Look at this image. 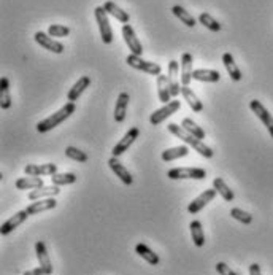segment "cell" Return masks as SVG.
<instances>
[{"label": "cell", "instance_id": "f1b7e54d", "mask_svg": "<svg viewBox=\"0 0 273 275\" xmlns=\"http://www.w3.org/2000/svg\"><path fill=\"white\" fill-rule=\"evenodd\" d=\"M135 253L140 256V258H143L144 261H146L148 264H151V266H157L159 264V256L148 247V245H144V244H137V247H135Z\"/></svg>", "mask_w": 273, "mask_h": 275}, {"label": "cell", "instance_id": "836d02e7", "mask_svg": "<svg viewBox=\"0 0 273 275\" xmlns=\"http://www.w3.org/2000/svg\"><path fill=\"white\" fill-rule=\"evenodd\" d=\"M78 176L72 172H67V173H54L51 175V182L53 185L56 186H67V185H73L76 183Z\"/></svg>", "mask_w": 273, "mask_h": 275}, {"label": "cell", "instance_id": "5b68a950", "mask_svg": "<svg viewBox=\"0 0 273 275\" xmlns=\"http://www.w3.org/2000/svg\"><path fill=\"white\" fill-rule=\"evenodd\" d=\"M125 62L129 64V66L135 70H141V72H146L150 75H154V76H159L162 73V67L159 66L156 62H151V61H144L141 59V56H135V54H129L125 57Z\"/></svg>", "mask_w": 273, "mask_h": 275}, {"label": "cell", "instance_id": "6da1fadb", "mask_svg": "<svg viewBox=\"0 0 273 275\" xmlns=\"http://www.w3.org/2000/svg\"><path fill=\"white\" fill-rule=\"evenodd\" d=\"M167 127H169V131H170L173 135H176L178 139H181L186 145L192 147L199 154H202L203 158H208V159L213 158V150H212L210 147H206V145H205L200 139H197V137H194L192 134H189L183 126H178V124H175V123H170Z\"/></svg>", "mask_w": 273, "mask_h": 275}, {"label": "cell", "instance_id": "d4e9b609", "mask_svg": "<svg viewBox=\"0 0 273 275\" xmlns=\"http://www.w3.org/2000/svg\"><path fill=\"white\" fill-rule=\"evenodd\" d=\"M192 80L197 82H205V83H216L221 80V75L218 70H210V69H197L192 73Z\"/></svg>", "mask_w": 273, "mask_h": 275}, {"label": "cell", "instance_id": "8d00e7d4", "mask_svg": "<svg viewBox=\"0 0 273 275\" xmlns=\"http://www.w3.org/2000/svg\"><path fill=\"white\" fill-rule=\"evenodd\" d=\"M66 156L69 159H72V161H76V163H88V159H89V156L85 151L78 150L75 147H67L66 148Z\"/></svg>", "mask_w": 273, "mask_h": 275}, {"label": "cell", "instance_id": "3957f363", "mask_svg": "<svg viewBox=\"0 0 273 275\" xmlns=\"http://www.w3.org/2000/svg\"><path fill=\"white\" fill-rule=\"evenodd\" d=\"M167 176L170 180H203L206 172L200 167H175L167 172Z\"/></svg>", "mask_w": 273, "mask_h": 275}, {"label": "cell", "instance_id": "5bb4252c", "mask_svg": "<svg viewBox=\"0 0 273 275\" xmlns=\"http://www.w3.org/2000/svg\"><path fill=\"white\" fill-rule=\"evenodd\" d=\"M35 253H37V260H38L40 267L43 269V272L46 275H51L53 273V264H51L50 253H48V250H46L45 242H41V240L37 242V244H35Z\"/></svg>", "mask_w": 273, "mask_h": 275}, {"label": "cell", "instance_id": "d6a6232c", "mask_svg": "<svg viewBox=\"0 0 273 275\" xmlns=\"http://www.w3.org/2000/svg\"><path fill=\"white\" fill-rule=\"evenodd\" d=\"M172 13H173L183 24H186L187 27H194V26L197 24V21H196L194 16H192L187 10H184L181 5H175V7L172 8Z\"/></svg>", "mask_w": 273, "mask_h": 275}, {"label": "cell", "instance_id": "1f68e13d", "mask_svg": "<svg viewBox=\"0 0 273 275\" xmlns=\"http://www.w3.org/2000/svg\"><path fill=\"white\" fill-rule=\"evenodd\" d=\"M0 107L8 110L11 107V94H10V82L8 78L0 80Z\"/></svg>", "mask_w": 273, "mask_h": 275}, {"label": "cell", "instance_id": "30bf717a", "mask_svg": "<svg viewBox=\"0 0 273 275\" xmlns=\"http://www.w3.org/2000/svg\"><path fill=\"white\" fill-rule=\"evenodd\" d=\"M216 189L213 188V189H205L200 196H197L194 201H192L189 205H187V212L191 213V215H196V213H199L202 208H205L208 204H210L215 198H216Z\"/></svg>", "mask_w": 273, "mask_h": 275}, {"label": "cell", "instance_id": "ffe728a7", "mask_svg": "<svg viewBox=\"0 0 273 275\" xmlns=\"http://www.w3.org/2000/svg\"><path fill=\"white\" fill-rule=\"evenodd\" d=\"M129 101H131V97L127 92H121L118 95V101L115 105V121L116 123H122L125 120L127 108H129Z\"/></svg>", "mask_w": 273, "mask_h": 275}, {"label": "cell", "instance_id": "9a60e30c", "mask_svg": "<svg viewBox=\"0 0 273 275\" xmlns=\"http://www.w3.org/2000/svg\"><path fill=\"white\" fill-rule=\"evenodd\" d=\"M24 173L29 176H45V175H54L57 173L56 164H27L24 167Z\"/></svg>", "mask_w": 273, "mask_h": 275}, {"label": "cell", "instance_id": "7c38bea8", "mask_svg": "<svg viewBox=\"0 0 273 275\" xmlns=\"http://www.w3.org/2000/svg\"><path fill=\"white\" fill-rule=\"evenodd\" d=\"M34 38H35V42H37L41 48H45V50H48V51H51V53H54V54L64 53V45H62L60 42L54 40L51 35L45 34V32H35Z\"/></svg>", "mask_w": 273, "mask_h": 275}, {"label": "cell", "instance_id": "44dd1931", "mask_svg": "<svg viewBox=\"0 0 273 275\" xmlns=\"http://www.w3.org/2000/svg\"><path fill=\"white\" fill-rule=\"evenodd\" d=\"M60 192L59 186L51 185V186H41L37 189H32L29 192V199L30 201H40V199H46V198H54Z\"/></svg>", "mask_w": 273, "mask_h": 275}, {"label": "cell", "instance_id": "ba28073f", "mask_svg": "<svg viewBox=\"0 0 273 275\" xmlns=\"http://www.w3.org/2000/svg\"><path fill=\"white\" fill-rule=\"evenodd\" d=\"M249 108H251V111L254 113V115L262 121V124L267 127L268 134H270L271 139H273V116L268 113V110L264 107V104H262L261 101H256V99H254V101L249 102Z\"/></svg>", "mask_w": 273, "mask_h": 275}, {"label": "cell", "instance_id": "e575fe53", "mask_svg": "<svg viewBox=\"0 0 273 275\" xmlns=\"http://www.w3.org/2000/svg\"><path fill=\"white\" fill-rule=\"evenodd\" d=\"M181 126L186 129V131L189 132V134H192L194 137H197V139H205V131L203 129L196 123V121H192L191 118H184L183 121H181Z\"/></svg>", "mask_w": 273, "mask_h": 275}, {"label": "cell", "instance_id": "d590c367", "mask_svg": "<svg viewBox=\"0 0 273 275\" xmlns=\"http://www.w3.org/2000/svg\"><path fill=\"white\" fill-rule=\"evenodd\" d=\"M199 23H200L203 27H206L208 30H212V32H219V30H221V24L213 18L210 13H200Z\"/></svg>", "mask_w": 273, "mask_h": 275}, {"label": "cell", "instance_id": "83f0119b", "mask_svg": "<svg viewBox=\"0 0 273 275\" xmlns=\"http://www.w3.org/2000/svg\"><path fill=\"white\" fill-rule=\"evenodd\" d=\"M213 188L216 189V192L219 194V196L226 201V202H232L234 201V198H235V194H234V191L227 186V183L224 182L221 176H216V179L213 180Z\"/></svg>", "mask_w": 273, "mask_h": 275}, {"label": "cell", "instance_id": "603a6c76", "mask_svg": "<svg viewBox=\"0 0 273 275\" xmlns=\"http://www.w3.org/2000/svg\"><path fill=\"white\" fill-rule=\"evenodd\" d=\"M103 8L107 10V13L110 14V16H113V18H116L119 23H122V24H127L129 23V19H131V16H129V13L127 11H124L121 7H118L115 2H111V0H108V2H105L103 4Z\"/></svg>", "mask_w": 273, "mask_h": 275}, {"label": "cell", "instance_id": "2e32d148", "mask_svg": "<svg viewBox=\"0 0 273 275\" xmlns=\"http://www.w3.org/2000/svg\"><path fill=\"white\" fill-rule=\"evenodd\" d=\"M108 166H110V169L113 170L115 173H116V176H119V180L124 183V185H132V182H134V179H132V175H131V172L127 170L121 163H119V159L118 158H110L108 159Z\"/></svg>", "mask_w": 273, "mask_h": 275}, {"label": "cell", "instance_id": "8fae6325", "mask_svg": "<svg viewBox=\"0 0 273 275\" xmlns=\"http://www.w3.org/2000/svg\"><path fill=\"white\" fill-rule=\"evenodd\" d=\"M180 64L176 62V61H170L169 62V75H167V80H169V86H170V94L172 97H176V95H180L181 92V86H180Z\"/></svg>", "mask_w": 273, "mask_h": 275}, {"label": "cell", "instance_id": "d6986e66", "mask_svg": "<svg viewBox=\"0 0 273 275\" xmlns=\"http://www.w3.org/2000/svg\"><path fill=\"white\" fill-rule=\"evenodd\" d=\"M89 86H91V78H89V76H81V78H79L78 82L70 88V91H69V94H67V101L75 104V102L79 99V95H81Z\"/></svg>", "mask_w": 273, "mask_h": 275}, {"label": "cell", "instance_id": "ac0fdd59", "mask_svg": "<svg viewBox=\"0 0 273 275\" xmlns=\"http://www.w3.org/2000/svg\"><path fill=\"white\" fill-rule=\"evenodd\" d=\"M192 64H194V59H192L191 53H183L181 56V85L183 86H189V83L192 82Z\"/></svg>", "mask_w": 273, "mask_h": 275}, {"label": "cell", "instance_id": "7bdbcfd3", "mask_svg": "<svg viewBox=\"0 0 273 275\" xmlns=\"http://www.w3.org/2000/svg\"><path fill=\"white\" fill-rule=\"evenodd\" d=\"M23 275H34V273H32V270H26V272H24Z\"/></svg>", "mask_w": 273, "mask_h": 275}, {"label": "cell", "instance_id": "cb8c5ba5", "mask_svg": "<svg viewBox=\"0 0 273 275\" xmlns=\"http://www.w3.org/2000/svg\"><path fill=\"white\" fill-rule=\"evenodd\" d=\"M181 95L184 97V101L187 102V105L192 108V111H196V113L203 111V104H202V101H199V97L196 95V92L192 91L189 86H181Z\"/></svg>", "mask_w": 273, "mask_h": 275}, {"label": "cell", "instance_id": "4fadbf2b", "mask_svg": "<svg viewBox=\"0 0 273 275\" xmlns=\"http://www.w3.org/2000/svg\"><path fill=\"white\" fill-rule=\"evenodd\" d=\"M30 215L27 213V210H21V212H16L13 217H10L4 224H2V228H0V234L2 235H8L11 234L18 226H21Z\"/></svg>", "mask_w": 273, "mask_h": 275}, {"label": "cell", "instance_id": "f35d334b", "mask_svg": "<svg viewBox=\"0 0 273 275\" xmlns=\"http://www.w3.org/2000/svg\"><path fill=\"white\" fill-rule=\"evenodd\" d=\"M230 217L234 220L240 221V223H243V224H251L253 223V215L245 212V210H242V208H232L230 210Z\"/></svg>", "mask_w": 273, "mask_h": 275}, {"label": "cell", "instance_id": "74e56055", "mask_svg": "<svg viewBox=\"0 0 273 275\" xmlns=\"http://www.w3.org/2000/svg\"><path fill=\"white\" fill-rule=\"evenodd\" d=\"M70 34V27L62 26V24H51L48 27V35L51 37H57V38H64Z\"/></svg>", "mask_w": 273, "mask_h": 275}, {"label": "cell", "instance_id": "9c48e42d", "mask_svg": "<svg viewBox=\"0 0 273 275\" xmlns=\"http://www.w3.org/2000/svg\"><path fill=\"white\" fill-rule=\"evenodd\" d=\"M138 135H140V129H138V127H132V129H129V131H127V132L124 134V137L115 145L113 150H111L113 156H115V158H119L122 153H125L127 150H129L131 145L138 139Z\"/></svg>", "mask_w": 273, "mask_h": 275}, {"label": "cell", "instance_id": "7402d4cb", "mask_svg": "<svg viewBox=\"0 0 273 275\" xmlns=\"http://www.w3.org/2000/svg\"><path fill=\"white\" fill-rule=\"evenodd\" d=\"M222 64H224V67H226L229 76L234 80V82H240L242 80V70L238 69V66L235 64V59L230 53H224L222 54Z\"/></svg>", "mask_w": 273, "mask_h": 275}, {"label": "cell", "instance_id": "ab89813d", "mask_svg": "<svg viewBox=\"0 0 273 275\" xmlns=\"http://www.w3.org/2000/svg\"><path fill=\"white\" fill-rule=\"evenodd\" d=\"M216 270H218L219 275H238V273L234 272V270L230 269V266H227L226 263H218V264H216Z\"/></svg>", "mask_w": 273, "mask_h": 275}, {"label": "cell", "instance_id": "7a4b0ae2", "mask_svg": "<svg viewBox=\"0 0 273 275\" xmlns=\"http://www.w3.org/2000/svg\"><path fill=\"white\" fill-rule=\"evenodd\" d=\"M75 110H76V105H75L73 102L66 104L60 110H57L56 113H53L51 116H48V118H45L43 121H40V123L37 124V131H38L40 134H46V132L53 131L54 127H57L59 124H62L67 118H70L73 113H75Z\"/></svg>", "mask_w": 273, "mask_h": 275}, {"label": "cell", "instance_id": "f546056e", "mask_svg": "<svg viewBox=\"0 0 273 275\" xmlns=\"http://www.w3.org/2000/svg\"><path fill=\"white\" fill-rule=\"evenodd\" d=\"M189 229H191V235H192V242H194V245L199 247V248H202L205 245V234H203L202 223L197 221V220L191 221Z\"/></svg>", "mask_w": 273, "mask_h": 275}, {"label": "cell", "instance_id": "277c9868", "mask_svg": "<svg viewBox=\"0 0 273 275\" xmlns=\"http://www.w3.org/2000/svg\"><path fill=\"white\" fill-rule=\"evenodd\" d=\"M94 16H95V21H97V26H99L102 42L105 45H111V42H113V29L110 26L107 10L103 7H97L94 10Z\"/></svg>", "mask_w": 273, "mask_h": 275}, {"label": "cell", "instance_id": "484cf974", "mask_svg": "<svg viewBox=\"0 0 273 275\" xmlns=\"http://www.w3.org/2000/svg\"><path fill=\"white\" fill-rule=\"evenodd\" d=\"M14 186L16 189H37V188H41L43 186V180L40 179V176H21V179H18L14 182Z\"/></svg>", "mask_w": 273, "mask_h": 275}, {"label": "cell", "instance_id": "60d3db41", "mask_svg": "<svg viewBox=\"0 0 273 275\" xmlns=\"http://www.w3.org/2000/svg\"><path fill=\"white\" fill-rule=\"evenodd\" d=\"M249 275H261V266L258 263H253L249 266Z\"/></svg>", "mask_w": 273, "mask_h": 275}, {"label": "cell", "instance_id": "e0dca14e", "mask_svg": "<svg viewBox=\"0 0 273 275\" xmlns=\"http://www.w3.org/2000/svg\"><path fill=\"white\" fill-rule=\"evenodd\" d=\"M57 201L54 198H46V199H40L37 202H32L26 210L29 215H38L41 212H48V210H53L56 208Z\"/></svg>", "mask_w": 273, "mask_h": 275}, {"label": "cell", "instance_id": "4dcf8cb0", "mask_svg": "<svg viewBox=\"0 0 273 275\" xmlns=\"http://www.w3.org/2000/svg\"><path fill=\"white\" fill-rule=\"evenodd\" d=\"M187 154H189V148L186 147V145H181V147H173V148H169V150L162 151L160 158H162V161H165V163H170V161L184 158Z\"/></svg>", "mask_w": 273, "mask_h": 275}, {"label": "cell", "instance_id": "52a82bcc", "mask_svg": "<svg viewBox=\"0 0 273 275\" xmlns=\"http://www.w3.org/2000/svg\"><path fill=\"white\" fill-rule=\"evenodd\" d=\"M122 38H124L125 45L129 46L131 54H135V56H141L143 54V45L138 40L135 30L132 29L131 24H124L122 26Z\"/></svg>", "mask_w": 273, "mask_h": 275}, {"label": "cell", "instance_id": "4316f807", "mask_svg": "<svg viewBox=\"0 0 273 275\" xmlns=\"http://www.w3.org/2000/svg\"><path fill=\"white\" fill-rule=\"evenodd\" d=\"M157 95H159V101L169 104L172 101V94H170V86H169V80L165 75L160 73L157 76Z\"/></svg>", "mask_w": 273, "mask_h": 275}, {"label": "cell", "instance_id": "b9f144b4", "mask_svg": "<svg viewBox=\"0 0 273 275\" xmlns=\"http://www.w3.org/2000/svg\"><path fill=\"white\" fill-rule=\"evenodd\" d=\"M32 273H34V275H46L41 267H35L34 270H32Z\"/></svg>", "mask_w": 273, "mask_h": 275}, {"label": "cell", "instance_id": "8992f818", "mask_svg": "<svg viewBox=\"0 0 273 275\" xmlns=\"http://www.w3.org/2000/svg\"><path fill=\"white\" fill-rule=\"evenodd\" d=\"M180 108H181V102L176 101V99H173V101H170L169 104H165L162 108H159V110H156L154 113H151L150 123H151L153 126H159L160 123H164L167 118H170L173 113H176Z\"/></svg>", "mask_w": 273, "mask_h": 275}]
</instances>
